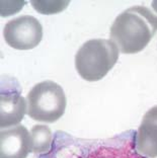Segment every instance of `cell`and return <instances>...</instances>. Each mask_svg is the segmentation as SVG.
<instances>
[{"instance_id":"obj_10","label":"cell","mask_w":157,"mask_h":158,"mask_svg":"<svg viewBox=\"0 0 157 158\" xmlns=\"http://www.w3.org/2000/svg\"><path fill=\"white\" fill-rule=\"evenodd\" d=\"M69 1H31V5L39 13L53 14L64 10Z\"/></svg>"},{"instance_id":"obj_2","label":"cell","mask_w":157,"mask_h":158,"mask_svg":"<svg viewBox=\"0 0 157 158\" xmlns=\"http://www.w3.org/2000/svg\"><path fill=\"white\" fill-rule=\"evenodd\" d=\"M157 33V15L148 7L136 5L117 16L109 37L121 53L136 54L145 49Z\"/></svg>"},{"instance_id":"obj_9","label":"cell","mask_w":157,"mask_h":158,"mask_svg":"<svg viewBox=\"0 0 157 158\" xmlns=\"http://www.w3.org/2000/svg\"><path fill=\"white\" fill-rule=\"evenodd\" d=\"M54 135L48 126L35 125L31 130V152L39 155L48 153L52 148Z\"/></svg>"},{"instance_id":"obj_11","label":"cell","mask_w":157,"mask_h":158,"mask_svg":"<svg viewBox=\"0 0 157 158\" xmlns=\"http://www.w3.org/2000/svg\"><path fill=\"white\" fill-rule=\"evenodd\" d=\"M152 7H153V9L155 10V12H157V0L152 2Z\"/></svg>"},{"instance_id":"obj_8","label":"cell","mask_w":157,"mask_h":158,"mask_svg":"<svg viewBox=\"0 0 157 158\" xmlns=\"http://www.w3.org/2000/svg\"><path fill=\"white\" fill-rule=\"evenodd\" d=\"M136 148L142 156L157 157V106L151 107L143 117L136 132Z\"/></svg>"},{"instance_id":"obj_1","label":"cell","mask_w":157,"mask_h":158,"mask_svg":"<svg viewBox=\"0 0 157 158\" xmlns=\"http://www.w3.org/2000/svg\"><path fill=\"white\" fill-rule=\"evenodd\" d=\"M38 158H147L136 148V131L129 130L106 139H83L57 131L52 148Z\"/></svg>"},{"instance_id":"obj_6","label":"cell","mask_w":157,"mask_h":158,"mask_svg":"<svg viewBox=\"0 0 157 158\" xmlns=\"http://www.w3.org/2000/svg\"><path fill=\"white\" fill-rule=\"evenodd\" d=\"M27 110L26 99L21 95L20 86L14 78H2L0 92V127H14L19 124Z\"/></svg>"},{"instance_id":"obj_5","label":"cell","mask_w":157,"mask_h":158,"mask_svg":"<svg viewBox=\"0 0 157 158\" xmlns=\"http://www.w3.org/2000/svg\"><path fill=\"white\" fill-rule=\"evenodd\" d=\"M7 45L16 50L35 48L43 39V27L35 17L23 15L9 20L3 30Z\"/></svg>"},{"instance_id":"obj_7","label":"cell","mask_w":157,"mask_h":158,"mask_svg":"<svg viewBox=\"0 0 157 158\" xmlns=\"http://www.w3.org/2000/svg\"><path fill=\"white\" fill-rule=\"evenodd\" d=\"M31 152V133L23 125L2 130L0 158H27Z\"/></svg>"},{"instance_id":"obj_4","label":"cell","mask_w":157,"mask_h":158,"mask_svg":"<svg viewBox=\"0 0 157 158\" xmlns=\"http://www.w3.org/2000/svg\"><path fill=\"white\" fill-rule=\"evenodd\" d=\"M27 113L33 120L54 123L65 113L67 100L58 83L46 80L35 84L27 96Z\"/></svg>"},{"instance_id":"obj_3","label":"cell","mask_w":157,"mask_h":158,"mask_svg":"<svg viewBox=\"0 0 157 158\" xmlns=\"http://www.w3.org/2000/svg\"><path fill=\"white\" fill-rule=\"evenodd\" d=\"M120 50L110 40L93 39L85 42L75 56L78 74L86 81L101 80L115 66Z\"/></svg>"}]
</instances>
